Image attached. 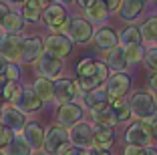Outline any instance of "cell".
I'll use <instances>...</instances> for the list:
<instances>
[{"instance_id":"6da1fadb","label":"cell","mask_w":157,"mask_h":155,"mask_svg":"<svg viewBox=\"0 0 157 155\" xmlns=\"http://www.w3.org/2000/svg\"><path fill=\"white\" fill-rule=\"evenodd\" d=\"M127 103H129L131 115H135L139 121L151 119L157 113V105H155V101H153V95H149V93H133Z\"/></svg>"},{"instance_id":"7a4b0ae2","label":"cell","mask_w":157,"mask_h":155,"mask_svg":"<svg viewBox=\"0 0 157 155\" xmlns=\"http://www.w3.org/2000/svg\"><path fill=\"white\" fill-rule=\"evenodd\" d=\"M65 37L71 42H89L93 38V24L87 18H71L67 20Z\"/></svg>"},{"instance_id":"3957f363","label":"cell","mask_w":157,"mask_h":155,"mask_svg":"<svg viewBox=\"0 0 157 155\" xmlns=\"http://www.w3.org/2000/svg\"><path fill=\"white\" fill-rule=\"evenodd\" d=\"M125 139L129 145H137V147H149L153 141L151 137V129H149V119H143V121H137L133 123L127 133H125Z\"/></svg>"},{"instance_id":"277c9868","label":"cell","mask_w":157,"mask_h":155,"mask_svg":"<svg viewBox=\"0 0 157 155\" xmlns=\"http://www.w3.org/2000/svg\"><path fill=\"white\" fill-rule=\"evenodd\" d=\"M67 143H69V131L65 127H60V125H52L44 133V145H42V149L51 155H56L59 149L65 147Z\"/></svg>"},{"instance_id":"5b68a950","label":"cell","mask_w":157,"mask_h":155,"mask_svg":"<svg viewBox=\"0 0 157 155\" xmlns=\"http://www.w3.org/2000/svg\"><path fill=\"white\" fill-rule=\"evenodd\" d=\"M42 45H44L46 52H51L52 56H56V59H60V60L73 52V42L69 41V37L60 34V32H55V34H51V37H48L44 42H42Z\"/></svg>"},{"instance_id":"8992f818","label":"cell","mask_w":157,"mask_h":155,"mask_svg":"<svg viewBox=\"0 0 157 155\" xmlns=\"http://www.w3.org/2000/svg\"><path fill=\"white\" fill-rule=\"evenodd\" d=\"M42 20L51 30H65L67 26V10L63 4H48L44 10H42Z\"/></svg>"},{"instance_id":"52a82bcc","label":"cell","mask_w":157,"mask_h":155,"mask_svg":"<svg viewBox=\"0 0 157 155\" xmlns=\"http://www.w3.org/2000/svg\"><path fill=\"white\" fill-rule=\"evenodd\" d=\"M69 141L71 145L81 147V149H89L93 147V127L85 121H78L77 125H73L69 131Z\"/></svg>"},{"instance_id":"ba28073f","label":"cell","mask_w":157,"mask_h":155,"mask_svg":"<svg viewBox=\"0 0 157 155\" xmlns=\"http://www.w3.org/2000/svg\"><path fill=\"white\" fill-rule=\"evenodd\" d=\"M131 89V77L127 73H115L113 77L107 79V95L109 99H123Z\"/></svg>"},{"instance_id":"9c48e42d","label":"cell","mask_w":157,"mask_h":155,"mask_svg":"<svg viewBox=\"0 0 157 155\" xmlns=\"http://www.w3.org/2000/svg\"><path fill=\"white\" fill-rule=\"evenodd\" d=\"M36 71L40 73V77L44 79H56L60 73H63V60L52 56L51 52H42L36 60Z\"/></svg>"},{"instance_id":"30bf717a","label":"cell","mask_w":157,"mask_h":155,"mask_svg":"<svg viewBox=\"0 0 157 155\" xmlns=\"http://www.w3.org/2000/svg\"><path fill=\"white\" fill-rule=\"evenodd\" d=\"M77 81H71V79H59L56 83H52V99L59 105H65L71 103L73 97L77 95Z\"/></svg>"},{"instance_id":"8fae6325","label":"cell","mask_w":157,"mask_h":155,"mask_svg":"<svg viewBox=\"0 0 157 155\" xmlns=\"http://www.w3.org/2000/svg\"><path fill=\"white\" fill-rule=\"evenodd\" d=\"M12 103L16 105V109L20 113H34L42 107V101L36 97V93L33 89H20V93L16 95V99Z\"/></svg>"},{"instance_id":"7c38bea8","label":"cell","mask_w":157,"mask_h":155,"mask_svg":"<svg viewBox=\"0 0 157 155\" xmlns=\"http://www.w3.org/2000/svg\"><path fill=\"white\" fill-rule=\"evenodd\" d=\"M22 50V38L18 34H4L0 37V55L6 60H18Z\"/></svg>"},{"instance_id":"4fadbf2b","label":"cell","mask_w":157,"mask_h":155,"mask_svg":"<svg viewBox=\"0 0 157 155\" xmlns=\"http://www.w3.org/2000/svg\"><path fill=\"white\" fill-rule=\"evenodd\" d=\"M107 79H109V67H107L105 63H97L95 73L89 79H78L77 87H81L83 91H91V89H97V87H101V85H105Z\"/></svg>"},{"instance_id":"5bb4252c","label":"cell","mask_w":157,"mask_h":155,"mask_svg":"<svg viewBox=\"0 0 157 155\" xmlns=\"http://www.w3.org/2000/svg\"><path fill=\"white\" fill-rule=\"evenodd\" d=\"M0 119H2V125H4L6 129H10V131H14V133L22 131L24 125H26L24 113H20L16 107H4L2 113H0Z\"/></svg>"},{"instance_id":"9a60e30c","label":"cell","mask_w":157,"mask_h":155,"mask_svg":"<svg viewBox=\"0 0 157 155\" xmlns=\"http://www.w3.org/2000/svg\"><path fill=\"white\" fill-rule=\"evenodd\" d=\"M44 45L38 37H30V38H22V50H20V60L22 63H36L38 56L42 55Z\"/></svg>"},{"instance_id":"2e32d148","label":"cell","mask_w":157,"mask_h":155,"mask_svg":"<svg viewBox=\"0 0 157 155\" xmlns=\"http://www.w3.org/2000/svg\"><path fill=\"white\" fill-rule=\"evenodd\" d=\"M56 117H59L60 127H73V125H77L83 119V109L77 103H65V105L59 107V115Z\"/></svg>"},{"instance_id":"e0dca14e","label":"cell","mask_w":157,"mask_h":155,"mask_svg":"<svg viewBox=\"0 0 157 155\" xmlns=\"http://www.w3.org/2000/svg\"><path fill=\"white\" fill-rule=\"evenodd\" d=\"M109 103H111V99H109V95H107V91L103 87L91 89V91H87V95H85V105L89 107V111L107 109Z\"/></svg>"},{"instance_id":"ac0fdd59","label":"cell","mask_w":157,"mask_h":155,"mask_svg":"<svg viewBox=\"0 0 157 155\" xmlns=\"http://www.w3.org/2000/svg\"><path fill=\"white\" fill-rule=\"evenodd\" d=\"M113 143H115V133H113L111 127H103V125L93 127V147L109 151L113 147Z\"/></svg>"},{"instance_id":"d6986e66","label":"cell","mask_w":157,"mask_h":155,"mask_svg":"<svg viewBox=\"0 0 157 155\" xmlns=\"http://www.w3.org/2000/svg\"><path fill=\"white\" fill-rule=\"evenodd\" d=\"M22 137L26 139V143L33 149H42V145H44V129L40 127L38 123H26L22 129Z\"/></svg>"},{"instance_id":"ffe728a7","label":"cell","mask_w":157,"mask_h":155,"mask_svg":"<svg viewBox=\"0 0 157 155\" xmlns=\"http://www.w3.org/2000/svg\"><path fill=\"white\" fill-rule=\"evenodd\" d=\"M93 38H95L99 48H107V50L115 48L117 42H119V37H117L115 30H111V28H99L97 32H93Z\"/></svg>"},{"instance_id":"44dd1931","label":"cell","mask_w":157,"mask_h":155,"mask_svg":"<svg viewBox=\"0 0 157 155\" xmlns=\"http://www.w3.org/2000/svg\"><path fill=\"white\" fill-rule=\"evenodd\" d=\"M107 67H109V71H115V73H125V68H127V59H125L123 46L111 48V52H109V56H107Z\"/></svg>"},{"instance_id":"7402d4cb","label":"cell","mask_w":157,"mask_h":155,"mask_svg":"<svg viewBox=\"0 0 157 155\" xmlns=\"http://www.w3.org/2000/svg\"><path fill=\"white\" fill-rule=\"evenodd\" d=\"M6 155H33V147L26 143L22 135H12L6 145Z\"/></svg>"},{"instance_id":"603a6c76","label":"cell","mask_w":157,"mask_h":155,"mask_svg":"<svg viewBox=\"0 0 157 155\" xmlns=\"http://www.w3.org/2000/svg\"><path fill=\"white\" fill-rule=\"evenodd\" d=\"M0 26H2V30H4L6 34H18V32L24 28V20H22V16H20L18 12H8Z\"/></svg>"},{"instance_id":"cb8c5ba5","label":"cell","mask_w":157,"mask_h":155,"mask_svg":"<svg viewBox=\"0 0 157 155\" xmlns=\"http://www.w3.org/2000/svg\"><path fill=\"white\" fill-rule=\"evenodd\" d=\"M141 10H143V2L141 0H121V6H119L121 18L133 20V18H137V14Z\"/></svg>"},{"instance_id":"d4e9b609","label":"cell","mask_w":157,"mask_h":155,"mask_svg":"<svg viewBox=\"0 0 157 155\" xmlns=\"http://www.w3.org/2000/svg\"><path fill=\"white\" fill-rule=\"evenodd\" d=\"M91 117H93V121L97 125H103V127H115L119 121H117V117L113 115V111H111V107H107V109H101V111H91Z\"/></svg>"},{"instance_id":"484cf974","label":"cell","mask_w":157,"mask_h":155,"mask_svg":"<svg viewBox=\"0 0 157 155\" xmlns=\"http://www.w3.org/2000/svg\"><path fill=\"white\" fill-rule=\"evenodd\" d=\"M42 14V6L38 4L36 0H26L22 6V12H20V16H22L24 22H36L38 18H40Z\"/></svg>"},{"instance_id":"4316f807","label":"cell","mask_w":157,"mask_h":155,"mask_svg":"<svg viewBox=\"0 0 157 155\" xmlns=\"http://www.w3.org/2000/svg\"><path fill=\"white\" fill-rule=\"evenodd\" d=\"M34 93H36V97L44 103V101H51L52 99V81L51 79H44V77H38L36 81H34Z\"/></svg>"},{"instance_id":"83f0119b","label":"cell","mask_w":157,"mask_h":155,"mask_svg":"<svg viewBox=\"0 0 157 155\" xmlns=\"http://www.w3.org/2000/svg\"><path fill=\"white\" fill-rule=\"evenodd\" d=\"M109 107H111L113 115L117 117V121L119 123H123V121H129L131 119V109H129V103L123 99H113L111 103H109Z\"/></svg>"},{"instance_id":"f1b7e54d","label":"cell","mask_w":157,"mask_h":155,"mask_svg":"<svg viewBox=\"0 0 157 155\" xmlns=\"http://www.w3.org/2000/svg\"><path fill=\"white\" fill-rule=\"evenodd\" d=\"M85 14H87V20L89 22H103V20L107 18V8L103 6L101 0H97V2H93L89 8H85Z\"/></svg>"},{"instance_id":"f546056e","label":"cell","mask_w":157,"mask_h":155,"mask_svg":"<svg viewBox=\"0 0 157 155\" xmlns=\"http://www.w3.org/2000/svg\"><path fill=\"white\" fill-rule=\"evenodd\" d=\"M125 59H127V64H137L139 60H143L145 55V48L141 45H125Z\"/></svg>"},{"instance_id":"4dcf8cb0","label":"cell","mask_w":157,"mask_h":155,"mask_svg":"<svg viewBox=\"0 0 157 155\" xmlns=\"http://www.w3.org/2000/svg\"><path fill=\"white\" fill-rule=\"evenodd\" d=\"M139 32H141V38L157 42V16H151V18L145 20L143 26L139 28Z\"/></svg>"},{"instance_id":"1f68e13d","label":"cell","mask_w":157,"mask_h":155,"mask_svg":"<svg viewBox=\"0 0 157 155\" xmlns=\"http://www.w3.org/2000/svg\"><path fill=\"white\" fill-rule=\"evenodd\" d=\"M141 32H139L137 26H127L123 32H121V45H141Z\"/></svg>"},{"instance_id":"d6a6232c","label":"cell","mask_w":157,"mask_h":155,"mask_svg":"<svg viewBox=\"0 0 157 155\" xmlns=\"http://www.w3.org/2000/svg\"><path fill=\"white\" fill-rule=\"evenodd\" d=\"M95 67H97V60H93V59L78 60V64H77V75H78V79H89L93 73H95Z\"/></svg>"},{"instance_id":"836d02e7","label":"cell","mask_w":157,"mask_h":155,"mask_svg":"<svg viewBox=\"0 0 157 155\" xmlns=\"http://www.w3.org/2000/svg\"><path fill=\"white\" fill-rule=\"evenodd\" d=\"M18 93H20V87L16 85V81H6V83H4V91H2V99L14 101Z\"/></svg>"},{"instance_id":"e575fe53","label":"cell","mask_w":157,"mask_h":155,"mask_svg":"<svg viewBox=\"0 0 157 155\" xmlns=\"http://www.w3.org/2000/svg\"><path fill=\"white\" fill-rule=\"evenodd\" d=\"M143 60H145V64H147V68H151L153 73H157V46L145 50Z\"/></svg>"},{"instance_id":"d590c367","label":"cell","mask_w":157,"mask_h":155,"mask_svg":"<svg viewBox=\"0 0 157 155\" xmlns=\"http://www.w3.org/2000/svg\"><path fill=\"white\" fill-rule=\"evenodd\" d=\"M85 151H87V149H81V147H75V145H69V143H67L65 147H60V149H59L56 155H85Z\"/></svg>"},{"instance_id":"8d00e7d4","label":"cell","mask_w":157,"mask_h":155,"mask_svg":"<svg viewBox=\"0 0 157 155\" xmlns=\"http://www.w3.org/2000/svg\"><path fill=\"white\" fill-rule=\"evenodd\" d=\"M4 77H6V81H16V79L20 77L18 64H8V67L4 68Z\"/></svg>"},{"instance_id":"74e56055","label":"cell","mask_w":157,"mask_h":155,"mask_svg":"<svg viewBox=\"0 0 157 155\" xmlns=\"http://www.w3.org/2000/svg\"><path fill=\"white\" fill-rule=\"evenodd\" d=\"M12 135H14V133L10 131V129H6L4 125H0V149L8 145V141L12 139Z\"/></svg>"},{"instance_id":"f35d334b","label":"cell","mask_w":157,"mask_h":155,"mask_svg":"<svg viewBox=\"0 0 157 155\" xmlns=\"http://www.w3.org/2000/svg\"><path fill=\"white\" fill-rule=\"evenodd\" d=\"M123 155H147L145 147H137V145H127L125 147V153Z\"/></svg>"},{"instance_id":"ab89813d","label":"cell","mask_w":157,"mask_h":155,"mask_svg":"<svg viewBox=\"0 0 157 155\" xmlns=\"http://www.w3.org/2000/svg\"><path fill=\"white\" fill-rule=\"evenodd\" d=\"M101 2L107 8V12H115V10H119V6H121V0H101Z\"/></svg>"},{"instance_id":"60d3db41","label":"cell","mask_w":157,"mask_h":155,"mask_svg":"<svg viewBox=\"0 0 157 155\" xmlns=\"http://www.w3.org/2000/svg\"><path fill=\"white\" fill-rule=\"evenodd\" d=\"M85 155H111L109 151L105 149H97V147H89L87 151H85Z\"/></svg>"},{"instance_id":"b9f144b4","label":"cell","mask_w":157,"mask_h":155,"mask_svg":"<svg viewBox=\"0 0 157 155\" xmlns=\"http://www.w3.org/2000/svg\"><path fill=\"white\" fill-rule=\"evenodd\" d=\"M149 129H151V137H155V139H157V115L149 119Z\"/></svg>"},{"instance_id":"7bdbcfd3","label":"cell","mask_w":157,"mask_h":155,"mask_svg":"<svg viewBox=\"0 0 157 155\" xmlns=\"http://www.w3.org/2000/svg\"><path fill=\"white\" fill-rule=\"evenodd\" d=\"M8 12H10V10H8V4H6V2H0V24H2V20H4V16Z\"/></svg>"},{"instance_id":"ee69618b","label":"cell","mask_w":157,"mask_h":155,"mask_svg":"<svg viewBox=\"0 0 157 155\" xmlns=\"http://www.w3.org/2000/svg\"><path fill=\"white\" fill-rule=\"evenodd\" d=\"M149 89H151L153 93L157 91V73H153V75H151V79H149Z\"/></svg>"},{"instance_id":"f6af8a7d","label":"cell","mask_w":157,"mask_h":155,"mask_svg":"<svg viewBox=\"0 0 157 155\" xmlns=\"http://www.w3.org/2000/svg\"><path fill=\"white\" fill-rule=\"evenodd\" d=\"M75 2H77V4L85 10V8H89V6H91L93 2H97V0H75Z\"/></svg>"},{"instance_id":"bcb514c9","label":"cell","mask_w":157,"mask_h":155,"mask_svg":"<svg viewBox=\"0 0 157 155\" xmlns=\"http://www.w3.org/2000/svg\"><path fill=\"white\" fill-rule=\"evenodd\" d=\"M6 67H8V60H6L4 56L0 55V73H4V68H6Z\"/></svg>"},{"instance_id":"7dc6e473","label":"cell","mask_w":157,"mask_h":155,"mask_svg":"<svg viewBox=\"0 0 157 155\" xmlns=\"http://www.w3.org/2000/svg\"><path fill=\"white\" fill-rule=\"evenodd\" d=\"M145 151H147V155H157V147H153V145L145 147Z\"/></svg>"},{"instance_id":"c3c4849f","label":"cell","mask_w":157,"mask_h":155,"mask_svg":"<svg viewBox=\"0 0 157 155\" xmlns=\"http://www.w3.org/2000/svg\"><path fill=\"white\" fill-rule=\"evenodd\" d=\"M40 6H44V4H52V2H56V0H36Z\"/></svg>"},{"instance_id":"681fc988","label":"cell","mask_w":157,"mask_h":155,"mask_svg":"<svg viewBox=\"0 0 157 155\" xmlns=\"http://www.w3.org/2000/svg\"><path fill=\"white\" fill-rule=\"evenodd\" d=\"M6 83V77H4V73H0V85H4Z\"/></svg>"},{"instance_id":"f907efd6","label":"cell","mask_w":157,"mask_h":155,"mask_svg":"<svg viewBox=\"0 0 157 155\" xmlns=\"http://www.w3.org/2000/svg\"><path fill=\"white\" fill-rule=\"evenodd\" d=\"M153 101H155V105H157V91L153 93Z\"/></svg>"},{"instance_id":"816d5d0a","label":"cell","mask_w":157,"mask_h":155,"mask_svg":"<svg viewBox=\"0 0 157 155\" xmlns=\"http://www.w3.org/2000/svg\"><path fill=\"white\" fill-rule=\"evenodd\" d=\"M2 103H4V99H2V93H0V107H2Z\"/></svg>"},{"instance_id":"f5cc1de1","label":"cell","mask_w":157,"mask_h":155,"mask_svg":"<svg viewBox=\"0 0 157 155\" xmlns=\"http://www.w3.org/2000/svg\"><path fill=\"white\" fill-rule=\"evenodd\" d=\"M60 2H63V4H69V2H71V0H60Z\"/></svg>"},{"instance_id":"db71d44e","label":"cell","mask_w":157,"mask_h":155,"mask_svg":"<svg viewBox=\"0 0 157 155\" xmlns=\"http://www.w3.org/2000/svg\"><path fill=\"white\" fill-rule=\"evenodd\" d=\"M10 2H26V0H10Z\"/></svg>"},{"instance_id":"11a10c76","label":"cell","mask_w":157,"mask_h":155,"mask_svg":"<svg viewBox=\"0 0 157 155\" xmlns=\"http://www.w3.org/2000/svg\"><path fill=\"white\" fill-rule=\"evenodd\" d=\"M0 155H2V153H0Z\"/></svg>"}]
</instances>
